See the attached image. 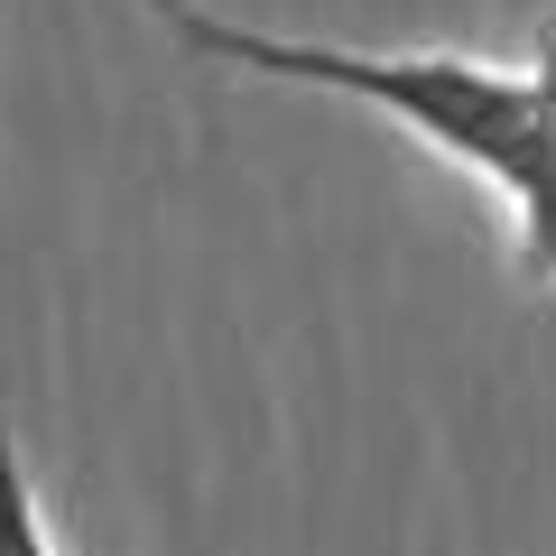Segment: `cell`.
Here are the masks:
<instances>
[{"label":"cell","instance_id":"6da1fadb","mask_svg":"<svg viewBox=\"0 0 556 556\" xmlns=\"http://www.w3.org/2000/svg\"><path fill=\"white\" fill-rule=\"evenodd\" d=\"M529 75H538L547 139H538V177H529V195L510 204V260L538 278V288H556V10H547V28H538V47H529Z\"/></svg>","mask_w":556,"mask_h":556},{"label":"cell","instance_id":"7a4b0ae2","mask_svg":"<svg viewBox=\"0 0 556 556\" xmlns=\"http://www.w3.org/2000/svg\"><path fill=\"white\" fill-rule=\"evenodd\" d=\"M0 556H56L47 510H38V482H28L20 437H10V427H0Z\"/></svg>","mask_w":556,"mask_h":556}]
</instances>
